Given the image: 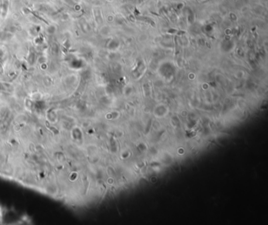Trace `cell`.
<instances>
[{
  "label": "cell",
  "mask_w": 268,
  "mask_h": 225,
  "mask_svg": "<svg viewBox=\"0 0 268 225\" xmlns=\"http://www.w3.org/2000/svg\"><path fill=\"white\" fill-rule=\"evenodd\" d=\"M56 31H57V28L53 24L48 26L47 28H46V32H47V34H49V35L54 34L56 32Z\"/></svg>",
  "instance_id": "cell-1"
}]
</instances>
